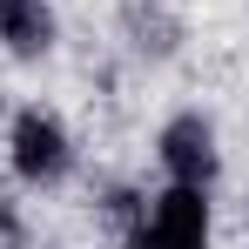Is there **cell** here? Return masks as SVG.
<instances>
[{"instance_id": "cell-1", "label": "cell", "mask_w": 249, "mask_h": 249, "mask_svg": "<svg viewBox=\"0 0 249 249\" xmlns=\"http://www.w3.org/2000/svg\"><path fill=\"white\" fill-rule=\"evenodd\" d=\"M7 148H14V175L34 182V189H54V182L74 168V142H68V128L54 122L47 108H20Z\"/></svg>"}, {"instance_id": "cell-3", "label": "cell", "mask_w": 249, "mask_h": 249, "mask_svg": "<svg viewBox=\"0 0 249 249\" xmlns=\"http://www.w3.org/2000/svg\"><path fill=\"white\" fill-rule=\"evenodd\" d=\"M148 229H155V243H162V249H209V189L168 182L162 196H155Z\"/></svg>"}, {"instance_id": "cell-2", "label": "cell", "mask_w": 249, "mask_h": 249, "mask_svg": "<svg viewBox=\"0 0 249 249\" xmlns=\"http://www.w3.org/2000/svg\"><path fill=\"white\" fill-rule=\"evenodd\" d=\"M215 128L202 122V115H175V122L162 128V168L168 182H189V189H209L215 182Z\"/></svg>"}, {"instance_id": "cell-5", "label": "cell", "mask_w": 249, "mask_h": 249, "mask_svg": "<svg viewBox=\"0 0 249 249\" xmlns=\"http://www.w3.org/2000/svg\"><path fill=\"white\" fill-rule=\"evenodd\" d=\"M122 249H162V243H155V229H148V222H135V229L122 236Z\"/></svg>"}, {"instance_id": "cell-4", "label": "cell", "mask_w": 249, "mask_h": 249, "mask_svg": "<svg viewBox=\"0 0 249 249\" xmlns=\"http://www.w3.org/2000/svg\"><path fill=\"white\" fill-rule=\"evenodd\" d=\"M0 41L20 61H41L54 47V7L47 0H0Z\"/></svg>"}]
</instances>
